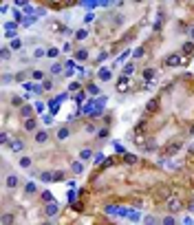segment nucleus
<instances>
[{"label":"nucleus","mask_w":194,"mask_h":225,"mask_svg":"<svg viewBox=\"0 0 194 225\" xmlns=\"http://www.w3.org/2000/svg\"><path fill=\"white\" fill-rule=\"evenodd\" d=\"M168 210H170V212H179V210H181V203H179V201H174V199H170Z\"/></svg>","instance_id":"nucleus-1"},{"label":"nucleus","mask_w":194,"mask_h":225,"mask_svg":"<svg viewBox=\"0 0 194 225\" xmlns=\"http://www.w3.org/2000/svg\"><path fill=\"white\" fill-rule=\"evenodd\" d=\"M20 47H22V42L18 40V38H16V40H13V42H11V49H20Z\"/></svg>","instance_id":"nucleus-14"},{"label":"nucleus","mask_w":194,"mask_h":225,"mask_svg":"<svg viewBox=\"0 0 194 225\" xmlns=\"http://www.w3.org/2000/svg\"><path fill=\"white\" fill-rule=\"evenodd\" d=\"M163 225H174V218H170V216H168V218L163 221Z\"/></svg>","instance_id":"nucleus-23"},{"label":"nucleus","mask_w":194,"mask_h":225,"mask_svg":"<svg viewBox=\"0 0 194 225\" xmlns=\"http://www.w3.org/2000/svg\"><path fill=\"white\" fill-rule=\"evenodd\" d=\"M115 150H117V152H124V146H121V144H117V141H115Z\"/></svg>","instance_id":"nucleus-22"},{"label":"nucleus","mask_w":194,"mask_h":225,"mask_svg":"<svg viewBox=\"0 0 194 225\" xmlns=\"http://www.w3.org/2000/svg\"><path fill=\"white\" fill-rule=\"evenodd\" d=\"M152 75H155V71H152V69H148V71L144 73V77H146V80H150V77H152Z\"/></svg>","instance_id":"nucleus-18"},{"label":"nucleus","mask_w":194,"mask_h":225,"mask_svg":"<svg viewBox=\"0 0 194 225\" xmlns=\"http://www.w3.org/2000/svg\"><path fill=\"white\" fill-rule=\"evenodd\" d=\"M168 64H179V55H170V58H168Z\"/></svg>","instance_id":"nucleus-12"},{"label":"nucleus","mask_w":194,"mask_h":225,"mask_svg":"<svg viewBox=\"0 0 194 225\" xmlns=\"http://www.w3.org/2000/svg\"><path fill=\"white\" fill-rule=\"evenodd\" d=\"M190 135H194V126H192V128H190Z\"/></svg>","instance_id":"nucleus-27"},{"label":"nucleus","mask_w":194,"mask_h":225,"mask_svg":"<svg viewBox=\"0 0 194 225\" xmlns=\"http://www.w3.org/2000/svg\"><path fill=\"white\" fill-rule=\"evenodd\" d=\"M47 137H49V132H44V130H40V132L36 135V139H38V141H47Z\"/></svg>","instance_id":"nucleus-8"},{"label":"nucleus","mask_w":194,"mask_h":225,"mask_svg":"<svg viewBox=\"0 0 194 225\" xmlns=\"http://www.w3.org/2000/svg\"><path fill=\"white\" fill-rule=\"evenodd\" d=\"M86 38V31H77V40H84Z\"/></svg>","instance_id":"nucleus-21"},{"label":"nucleus","mask_w":194,"mask_h":225,"mask_svg":"<svg viewBox=\"0 0 194 225\" xmlns=\"http://www.w3.org/2000/svg\"><path fill=\"white\" fill-rule=\"evenodd\" d=\"M187 210H190V212H194V203H190V205H187Z\"/></svg>","instance_id":"nucleus-25"},{"label":"nucleus","mask_w":194,"mask_h":225,"mask_svg":"<svg viewBox=\"0 0 194 225\" xmlns=\"http://www.w3.org/2000/svg\"><path fill=\"white\" fill-rule=\"evenodd\" d=\"M16 2H18V4H24V2H27V0H16Z\"/></svg>","instance_id":"nucleus-26"},{"label":"nucleus","mask_w":194,"mask_h":225,"mask_svg":"<svg viewBox=\"0 0 194 225\" xmlns=\"http://www.w3.org/2000/svg\"><path fill=\"white\" fill-rule=\"evenodd\" d=\"M27 192H36V183H29V185H27Z\"/></svg>","instance_id":"nucleus-20"},{"label":"nucleus","mask_w":194,"mask_h":225,"mask_svg":"<svg viewBox=\"0 0 194 225\" xmlns=\"http://www.w3.org/2000/svg\"><path fill=\"white\" fill-rule=\"evenodd\" d=\"M99 80H104V82L110 80V71H108V69H101V71H99Z\"/></svg>","instance_id":"nucleus-2"},{"label":"nucleus","mask_w":194,"mask_h":225,"mask_svg":"<svg viewBox=\"0 0 194 225\" xmlns=\"http://www.w3.org/2000/svg\"><path fill=\"white\" fill-rule=\"evenodd\" d=\"M124 161H126V164H137V157L135 155H126V157H124Z\"/></svg>","instance_id":"nucleus-9"},{"label":"nucleus","mask_w":194,"mask_h":225,"mask_svg":"<svg viewBox=\"0 0 194 225\" xmlns=\"http://www.w3.org/2000/svg\"><path fill=\"white\" fill-rule=\"evenodd\" d=\"M157 106H159V102H157V99H152V102H150V104H148V110H155V108H157Z\"/></svg>","instance_id":"nucleus-15"},{"label":"nucleus","mask_w":194,"mask_h":225,"mask_svg":"<svg viewBox=\"0 0 194 225\" xmlns=\"http://www.w3.org/2000/svg\"><path fill=\"white\" fill-rule=\"evenodd\" d=\"M24 128H27L29 132H33V130H36V121H33V119H27V121H24Z\"/></svg>","instance_id":"nucleus-3"},{"label":"nucleus","mask_w":194,"mask_h":225,"mask_svg":"<svg viewBox=\"0 0 194 225\" xmlns=\"http://www.w3.org/2000/svg\"><path fill=\"white\" fill-rule=\"evenodd\" d=\"M73 172H82V164H79V161L73 164Z\"/></svg>","instance_id":"nucleus-16"},{"label":"nucleus","mask_w":194,"mask_h":225,"mask_svg":"<svg viewBox=\"0 0 194 225\" xmlns=\"http://www.w3.org/2000/svg\"><path fill=\"white\" fill-rule=\"evenodd\" d=\"M20 166H22V168H29V166H31V159H29V157H24V159L20 161Z\"/></svg>","instance_id":"nucleus-13"},{"label":"nucleus","mask_w":194,"mask_h":225,"mask_svg":"<svg viewBox=\"0 0 194 225\" xmlns=\"http://www.w3.org/2000/svg\"><path fill=\"white\" fill-rule=\"evenodd\" d=\"M192 51H194V44H192V42H187L185 47H183V53H192Z\"/></svg>","instance_id":"nucleus-11"},{"label":"nucleus","mask_w":194,"mask_h":225,"mask_svg":"<svg viewBox=\"0 0 194 225\" xmlns=\"http://www.w3.org/2000/svg\"><path fill=\"white\" fill-rule=\"evenodd\" d=\"M146 225H155V218H152V216H148V218H146Z\"/></svg>","instance_id":"nucleus-24"},{"label":"nucleus","mask_w":194,"mask_h":225,"mask_svg":"<svg viewBox=\"0 0 194 225\" xmlns=\"http://www.w3.org/2000/svg\"><path fill=\"white\" fill-rule=\"evenodd\" d=\"M18 183H20V179H18V177H9V179H7V185H9V188H16Z\"/></svg>","instance_id":"nucleus-4"},{"label":"nucleus","mask_w":194,"mask_h":225,"mask_svg":"<svg viewBox=\"0 0 194 225\" xmlns=\"http://www.w3.org/2000/svg\"><path fill=\"white\" fill-rule=\"evenodd\" d=\"M55 212H58V205H55L53 201H51V203L47 205V214H55Z\"/></svg>","instance_id":"nucleus-5"},{"label":"nucleus","mask_w":194,"mask_h":225,"mask_svg":"<svg viewBox=\"0 0 194 225\" xmlns=\"http://www.w3.org/2000/svg\"><path fill=\"white\" fill-rule=\"evenodd\" d=\"M79 157H82V159H88V157H90V150H82V152H79Z\"/></svg>","instance_id":"nucleus-19"},{"label":"nucleus","mask_w":194,"mask_h":225,"mask_svg":"<svg viewBox=\"0 0 194 225\" xmlns=\"http://www.w3.org/2000/svg\"><path fill=\"white\" fill-rule=\"evenodd\" d=\"M31 110H33V108H31V106H22V110H20V115H22V117H29V115H31Z\"/></svg>","instance_id":"nucleus-7"},{"label":"nucleus","mask_w":194,"mask_h":225,"mask_svg":"<svg viewBox=\"0 0 194 225\" xmlns=\"http://www.w3.org/2000/svg\"><path fill=\"white\" fill-rule=\"evenodd\" d=\"M192 38H194V29H192Z\"/></svg>","instance_id":"nucleus-28"},{"label":"nucleus","mask_w":194,"mask_h":225,"mask_svg":"<svg viewBox=\"0 0 194 225\" xmlns=\"http://www.w3.org/2000/svg\"><path fill=\"white\" fill-rule=\"evenodd\" d=\"M47 55H49V58H55V55H58V49H49Z\"/></svg>","instance_id":"nucleus-17"},{"label":"nucleus","mask_w":194,"mask_h":225,"mask_svg":"<svg viewBox=\"0 0 194 225\" xmlns=\"http://www.w3.org/2000/svg\"><path fill=\"white\" fill-rule=\"evenodd\" d=\"M11 150H13V152H20L22 150V141H11Z\"/></svg>","instance_id":"nucleus-6"},{"label":"nucleus","mask_w":194,"mask_h":225,"mask_svg":"<svg viewBox=\"0 0 194 225\" xmlns=\"http://www.w3.org/2000/svg\"><path fill=\"white\" fill-rule=\"evenodd\" d=\"M31 77H33V80H42L44 73H42V71H33V73H31Z\"/></svg>","instance_id":"nucleus-10"}]
</instances>
